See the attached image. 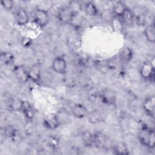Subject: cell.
I'll use <instances>...</instances> for the list:
<instances>
[{"instance_id": "6da1fadb", "label": "cell", "mask_w": 155, "mask_h": 155, "mask_svg": "<svg viewBox=\"0 0 155 155\" xmlns=\"http://www.w3.org/2000/svg\"><path fill=\"white\" fill-rule=\"evenodd\" d=\"M138 138L143 145L150 148H153L154 147L155 136L153 130L146 126L142 127L139 132Z\"/></svg>"}, {"instance_id": "7a4b0ae2", "label": "cell", "mask_w": 155, "mask_h": 155, "mask_svg": "<svg viewBox=\"0 0 155 155\" xmlns=\"http://www.w3.org/2000/svg\"><path fill=\"white\" fill-rule=\"evenodd\" d=\"M76 13L70 7H64L61 8L58 12V19L64 23H68L73 21Z\"/></svg>"}, {"instance_id": "3957f363", "label": "cell", "mask_w": 155, "mask_h": 155, "mask_svg": "<svg viewBox=\"0 0 155 155\" xmlns=\"http://www.w3.org/2000/svg\"><path fill=\"white\" fill-rule=\"evenodd\" d=\"M140 74L142 78L148 79H154V65L153 61H147L143 63L140 70Z\"/></svg>"}, {"instance_id": "277c9868", "label": "cell", "mask_w": 155, "mask_h": 155, "mask_svg": "<svg viewBox=\"0 0 155 155\" xmlns=\"http://www.w3.org/2000/svg\"><path fill=\"white\" fill-rule=\"evenodd\" d=\"M49 15L46 10L42 8H38L35 12L34 20L41 27L45 26L49 22Z\"/></svg>"}, {"instance_id": "5b68a950", "label": "cell", "mask_w": 155, "mask_h": 155, "mask_svg": "<svg viewBox=\"0 0 155 155\" xmlns=\"http://www.w3.org/2000/svg\"><path fill=\"white\" fill-rule=\"evenodd\" d=\"M51 68L54 71L58 74H64L67 71V62L62 57H56L52 61Z\"/></svg>"}, {"instance_id": "8992f818", "label": "cell", "mask_w": 155, "mask_h": 155, "mask_svg": "<svg viewBox=\"0 0 155 155\" xmlns=\"http://www.w3.org/2000/svg\"><path fill=\"white\" fill-rule=\"evenodd\" d=\"M102 102L108 105H114L116 101V95L115 93L110 89L104 90L100 96Z\"/></svg>"}, {"instance_id": "52a82bcc", "label": "cell", "mask_w": 155, "mask_h": 155, "mask_svg": "<svg viewBox=\"0 0 155 155\" xmlns=\"http://www.w3.org/2000/svg\"><path fill=\"white\" fill-rule=\"evenodd\" d=\"M44 125L49 130H54L59 125V120L54 114H50L46 116L43 120Z\"/></svg>"}, {"instance_id": "ba28073f", "label": "cell", "mask_w": 155, "mask_h": 155, "mask_svg": "<svg viewBox=\"0 0 155 155\" xmlns=\"http://www.w3.org/2000/svg\"><path fill=\"white\" fill-rule=\"evenodd\" d=\"M145 112L150 117H153L155 110V97L154 96L147 97L143 103Z\"/></svg>"}, {"instance_id": "9c48e42d", "label": "cell", "mask_w": 155, "mask_h": 155, "mask_svg": "<svg viewBox=\"0 0 155 155\" xmlns=\"http://www.w3.org/2000/svg\"><path fill=\"white\" fill-rule=\"evenodd\" d=\"M13 72L17 79L22 83H25L29 79L28 71H26L23 66H16L13 70Z\"/></svg>"}, {"instance_id": "30bf717a", "label": "cell", "mask_w": 155, "mask_h": 155, "mask_svg": "<svg viewBox=\"0 0 155 155\" xmlns=\"http://www.w3.org/2000/svg\"><path fill=\"white\" fill-rule=\"evenodd\" d=\"M71 112L73 116L77 118H84L88 115V112L87 107L81 104H75L71 109Z\"/></svg>"}, {"instance_id": "8fae6325", "label": "cell", "mask_w": 155, "mask_h": 155, "mask_svg": "<svg viewBox=\"0 0 155 155\" xmlns=\"http://www.w3.org/2000/svg\"><path fill=\"white\" fill-rule=\"evenodd\" d=\"M107 143V136L101 132H97L94 134V146L97 148H104Z\"/></svg>"}, {"instance_id": "7c38bea8", "label": "cell", "mask_w": 155, "mask_h": 155, "mask_svg": "<svg viewBox=\"0 0 155 155\" xmlns=\"http://www.w3.org/2000/svg\"><path fill=\"white\" fill-rule=\"evenodd\" d=\"M16 20L19 25H26L29 21V17L27 12L24 9H19L16 13Z\"/></svg>"}, {"instance_id": "4fadbf2b", "label": "cell", "mask_w": 155, "mask_h": 155, "mask_svg": "<svg viewBox=\"0 0 155 155\" xmlns=\"http://www.w3.org/2000/svg\"><path fill=\"white\" fill-rule=\"evenodd\" d=\"M127 8V7L124 3L120 1H116L114 2L113 4L111 12L113 15L116 16L121 17Z\"/></svg>"}, {"instance_id": "5bb4252c", "label": "cell", "mask_w": 155, "mask_h": 155, "mask_svg": "<svg viewBox=\"0 0 155 155\" xmlns=\"http://www.w3.org/2000/svg\"><path fill=\"white\" fill-rule=\"evenodd\" d=\"M29 79L33 81L38 82L41 78V69L38 65H33L28 71Z\"/></svg>"}, {"instance_id": "9a60e30c", "label": "cell", "mask_w": 155, "mask_h": 155, "mask_svg": "<svg viewBox=\"0 0 155 155\" xmlns=\"http://www.w3.org/2000/svg\"><path fill=\"white\" fill-rule=\"evenodd\" d=\"M145 36L147 40L151 43L155 42V27L154 23L148 25L144 30Z\"/></svg>"}, {"instance_id": "2e32d148", "label": "cell", "mask_w": 155, "mask_h": 155, "mask_svg": "<svg viewBox=\"0 0 155 155\" xmlns=\"http://www.w3.org/2000/svg\"><path fill=\"white\" fill-rule=\"evenodd\" d=\"M21 110L22 111L24 115L28 119H32L34 116V111L30 104L27 101H22Z\"/></svg>"}, {"instance_id": "e0dca14e", "label": "cell", "mask_w": 155, "mask_h": 155, "mask_svg": "<svg viewBox=\"0 0 155 155\" xmlns=\"http://www.w3.org/2000/svg\"><path fill=\"white\" fill-rule=\"evenodd\" d=\"M81 140L86 147L94 146V134L91 133L90 131H84L81 134Z\"/></svg>"}, {"instance_id": "ac0fdd59", "label": "cell", "mask_w": 155, "mask_h": 155, "mask_svg": "<svg viewBox=\"0 0 155 155\" xmlns=\"http://www.w3.org/2000/svg\"><path fill=\"white\" fill-rule=\"evenodd\" d=\"M132 57H133V52L130 48L125 47L122 50L120 53V58L121 61L123 63H125V64L128 63L131 60Z\"/></svg>"}, {"instance_id": "d6986e66", "label": "cell", "mask_w": 155, "mask_h": 155, "mask_svg": "<svg viewBox=\"0 0 155 155\" xmlns=\"http://www.w3.org/2000/svg\"><path fill=\"white\" fill-rule=\"evenodd\" d=\"M113 151L116 154H128L129 152L127 147V145L123 142H120L114 145L113 147Z\"/></svg>"}, {"instance_id": "ffe728a7", "label": "cell", "mask_w": 155, "mask_h": 155, "mask_svg": "<svg viewBox=\"0 0 155 155\" xmlns=\"http://www.w3.org/2000/svg\"><path fill=\"white\" fill-rule=\"evenodd\" d=\"M85 13L90 16H96L98 13V9L96 5L92 2H88L84 5Z\"/></svg>"}, {"instance_id": "44dd1931", "label": "cell", "mask_w": 155, "mask_h": 155, "mask_svg": "<svg viewBox=\"0 0 155 155\" xmlns=\"http://www.w3.org/2000/svg\"><path fill=\"white\" fill-rule=\"evenodd\" d=\"M121 18L122 19L125 24H128V25L132 24L134 21V13L131 10L127 8L124 12V13H123V15H122Z\"/></svg>"}, {"instance_id": "7402d4cb", "label": "cell", "mask_w": 155, "mask_h": 155, "mask_svg": "<svg viewBox=\"0 0 155 155\" xmlns=\"http://www.w3.org/2000/svg\"><path fill=\"white\" fill-rule=\"evenodd\" d=\"M88 114V119L91 123L97 124L101 122L103 119L102 114L98 111H93Z\"/></svg>"}, {"instance_id": "603a6c76", "label": "cell", "mask_w": 155, "mask_h": 155, "mask_svg": "<svg viewBox=\"0 0 155 155\" xmlns=\"http://www.w3.org/2000/svg\"><path fill=\"white\" fill-rule=\"evenodd\" d=\"M0 58H1V62L5 65L12 64L14 60L13 55L12 53L8 52L2 53L1 54Z\"/></svg>"}, {"instance_id": "cb8c5ba5", "label": "cell", "mask_w": 155, "mask_h": 155, "mask_svg": "<svg viewBox=\"0 0 155 155\" xmlns=\"http://www.w3.org/2000/svg\"><path fill=\"white\" fill-rule=\"evenodd\" d=\"M22 101H21L18 99H13L11 101V102L9 104V107L12 110H21Z\"/></svg>"}, {"instance_id": "d4e9b609", "label": "cell", "mask_w": 155, "mask_h": 155, "mask_svg": "<svg viewBox=\"0 0 155 155\" xmlns=\"http://www.w3.org/2000/svg\"><path fill=\"white\" fill-rule=\"evenodd\" d=\"M4 134L8 137H14L16 134V131L12 127H7L4 129Z\"/></svg>"}, {"instance_id": "484cf974", "label": "cell", "mask_w": 155, "mask_h": 155, "mask_svg": "<svg viewBox=\"0 0 155 155\" xmlns=\"http://www.w3.org/2000/svg\"><path fill=\"white\" fill-rule=\"evenodd\" d=\"M59 143V141L58 138L54 136H51L48 138V145L51 147L52 148H56Z\"/></svg>"}, {"instance_id": "4316f807", "label": "cell", "mask_w": 155, "mask_h": 155, "mask_svg": "<svg viewBox=\"0 0 155 155\" xmlns=\"http://www.w3.org/2000/svg\"><path fill=\"white\" fill-rule=\"evenodd\" d=\"M1 3L2 6L7 10H11L14 6V2L12 0H2Z\"/></svg>"}, {"instance_id": "83f0119b", "label": "cell", "mask_w": 155, "mask_h": 155, "mask_svg": "<svg viewBox=\"0 0 155 155\" xmlns=\"http://www.w3.org/2000/svg\"><path fill=\"white\" fill-rule=\"evenodd\" d=\"M22 44L24 46H28L31 44V39L28 38H24L22 39Z\"/></svg>"}]
</instances>
